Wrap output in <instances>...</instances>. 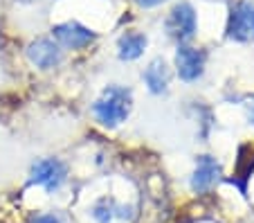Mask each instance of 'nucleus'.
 Listing matches in <instances>:
<instances>
[{
    "label": "nucleus",
    "mask_w": 254,
    "mask_h": 223,
    "mask_svg": "<svg viewBox=\"0 0 254 223\" xmlns=\"http://www.w3.org/2000/svg\"><path fill=\"white\" fill-rule=\"evenodd\" d=\"M65 176H67V169L61 160H57V158H45V160H39L32 167V178L29 180H32L34 185H41L45 192L52 194V192H57L63 185Z\"/></svg>",
    "instance_id": "nucleus-3"
},
{
    "label": "nucleus",
    "mask_w": 254,
    "mask_h": 223,
    "mask_svg": "<svg viewBox=\"0 0 254 223\" xmlns=\"http://www.w3.org/2000/svg\"><path fill=\"white\" fill-rule=\"evenodd\" d=\"M139 7H155V5H160V2H164V0H135Z\"/></svg>",
    "instance_id": "nucleus-13"
},
{
    "label": "nucleus",
    "mask_w": 254,
    "mask_h": 223,
    "mask_svg": "<svg viewBox=\"0 0 254 223\" xmlns=\"http://www.w3.org/2000/svg\"><path fill=\"white\" fill-rule=\"evenodd\" d=\"M176 68L180 79L185 81H196L205 70V52L189 45H178L176 50Z\"/></svg>",
    "instance_id": "nucleus-6"
},
{
    "label": "nucleus",
    "mask_w": 254,
    "mask_h": 223,
    "mask_svg": "<svg viewBox=\"0 0 254 223\" xmlns=\"http://www.w3.org/2000/svg\"><path fill=\"white\" fill-rule=\"evenodd\" d=\"M167 32L176 41H187L196 32V11L189 2H178L167 18Z\"/></svg>",
    "instance_id": "nucleus-4"
},
{
    "label": "nucleus",
    "mask_w": 254,
    "mask_h": 223,
    "mask_svg": "<svg viewBox=\"0 0 254 223\" xmlns=\"http://www.w3.org/2000/svg\"><path fill=\"white\" fill-rule=\"evenodd\" d=\"M169 68L167 63H164V59H153V61L149 63V68L144 70V81H146V86H149L151 92H155V95H160V92L167 90L169 86Z\"/></svg>",
    "instance_id": "nucleus-10"
},
{
    "label": "nucleus",
    "mask_w": 254,
    "mask_h": 223,
    "mask_svg": "<svg viewBox=\"0 0 254 223\" xmlns=\"http://www.w3.org/2000/svg\"><path fill=\"white\" fill-rule=\"evenodd\" d=\"M20 2H34V0H20Z\"/></svg>",
    "instance_id": "nucleus-14"
},
{
    "label": "nucleus",
    "mask_w": 254,
    "mask_h": 223,
    "mask_svg": "<svg viewBox=\"0 0 254 223\" xmlns=\"http://www.w3.org/2000/svg\"><path fill=\"white\" fill-rule=\"evenodd\" d=\"M227 36L241 43L254 41V5L252 2H236L232 5L227 20Z\"/></svg>",
    "instance_id": "nucleus-2"
},
{
    "label": "nucleus",
    "mask_w": 254,
    "mask_h": 223,
    "mask_svg": "<svg viewBox=\"0 0 254 223\" xmlns=\"http://www.w3.org/2000/svg\"><path fill=\"white\" fill-rule=\"evenodd\" d=\"M130 104H133V95H130L128 88L108 86L101 92V97L92 104V113L104 126L113 129V126H120L128 117Z\"/></svg>",
    "instance_id": "nucleus-1"
},
{
    "label": "nucleus",
    "mask_w": 254,
    "mask_h": 223,
    "mask_svg": "<svg viewBox=\"0 0 254 223\" xmlns=\"http://www.w3.org/2000/svg\"><path fill=\"white\" fill-rule=\"evenodd\" d=\"M117 48H120V59L133 61V59H137L139 54L144 52V48H146V36H144L142 32H126L120 39Z\"/></svg>",
    "instance_id": "nucleus-11"
},
{
    "label": "nucleus",
    "mask_w": 254,
    "mask_h": 223,
    "mask_svg": "<svg viewBox=\"0 0 254 223\" xmlns=\"http://www.w3.org/2000/svg\"><path fill=\"white\" fill-rule=\"evenodd\" d=\"M221 176V165L216 162V158L211 155H200L198 158V165H196V171L191 176V189L202 194L207 189H211V185L218 180Z\"/></svg>",
    "instance_id": "nucleus-8"
},
{
    "label": "nucleus",
    "mask_w": 254,
    "mask_h": 223,
    "mask_svg": "<svg viewBox=\"0 0 254 223\" xmlns=\"http://www.w3.org/2000/svg\"><path fill=\"white\" fill-rule=\"evenodd\" d=\"M52 34L61 45L72 48V50H81V48H86L88 43H92V41L97 39V34L92 32V29L83 27V25L77 23V20H67V23L54 25Z\"/></svg>",
    "instance_id": "nucleus-5"
},
{
    "label": "nucleus",
    "mask_w": 254,
    "mask_h": 223,
    "mask_svg": "<svg viewBox=\"0 0 254 223\" xmlns=\"http://www.w3.org/2000/svg\"><path fill=\"white\" fill-rule=\"evenodd\" d=\"M32 223H63L59 217H54V214H41V217H36Z\"/></svg>",
    "instance_id": "nucleus-12"
},
{
    "label": "nucleus",
    "mask_w": 254,
    "mask_h": 223,
    "mask_svg": "<svg viewBox=\"0 0 254 223\" xmlns=\"http://www.w3.org/2000/svg\"><path fill=\"white\" fill-rule=\"evenodd\" d=\"M27 59L34 66L48 70V68H54L61 61V50L50 39H36L27 45Z\"/></svg>",
    "instance_id": "nucleus-7"
},
{
    "label": "nucleus",
    "mask_w": 254,
    "mask_h": 223,
    "mask_svg": "<svg viewBox=\"0 0 254 223\" xmlns=\"http://www.w3.org/2000/svg\"><path fill=\"white\" fill-rule=\"evenodd\" d=\"M92 217L99 223H128L133 219V208L120 205L113 199H101L92 208Z\"/></svg>",
    "instance_id": "nucleus-9"
}]
</instances>
